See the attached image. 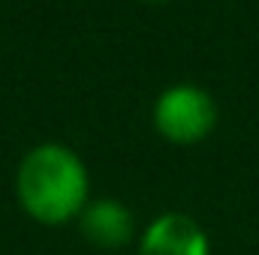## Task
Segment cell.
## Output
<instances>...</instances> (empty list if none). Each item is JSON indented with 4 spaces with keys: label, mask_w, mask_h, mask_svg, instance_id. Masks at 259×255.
I'll use <instances>...</instances> for the list:
<instances>
[{
    "label": "cell",
    "mask_w": 259,
    "mask_h": 255,
    "mask_svg": "<svg viewBox=\"0 0 259 255\" xmlns=\"http://www.w3.org/2000/svg\"><path fill=\"white\" fill-rule=\"evenodd\" d=\"M15 198L21 210L46 228L78 222L81 210L91 204V174L84 159L58 141L30 147L15 171Z\"/></svg>",
    "instance_id": "obj_1"
},
{
    "label": "cell",
    "mask_w": 259,
    "mask_h": 255,
    "mask_svg": "<svg viewBox=\"0 0 259 255\" xmlns=\"http://www.w3.org/2000/svg\"><path fill=\"white\" fill-rule=\"evenodd\" d=\"M151 117H154V129L166 141L190 147V144L205 141L214 132L220 111H217L214 96L205 87L181 81V84L166 87L157 96Z\"/></svg>",
    "instance_id": "obj_2"
},
{
    "label": "cell",
    "mask_w": 259,
    "mask_h": 255,
    "mask_svg": "<svg viewBox=\"0 0 259 255\" xmlns=\"http://www.w3.org/2000/svg\"><path fill=\"white\" fill-rule=\"evenodd\" d=\"M136 255H211V240L190 213L166 210L142 228Z\"/></svg>",
    "instance_id": "obj_3"
},
{
    "label": "cell",
    "mask_w": 259,
    "mask_h": 255,
    "mask_svg": "<svg viewBox=\"0 0 259 255\" xmlns=\"http://www.w3.org/2000/svg\"><path fill=\"white\" fill-rule=\"evenodd\" d=\"M78 231L97 249H124L136 240V216L118 198H91L78 216Z\"/></svg>",
    "instance_id": "obj_4"
},
{
    "label": "cell",
    "mask_w": 259,
    "mask_h": 255,
    "mask_svg": "<svg viewBox=\"0 0 259 255\" xmlns=\"http://www.w3.org/2000/svg\"><path fill=\"white\" fill-rule=\"evenodd\" d=\"M148 3H166V0H148Z\"/></svg>",
    "instance_id": "obj_5"
}]
</instances>
